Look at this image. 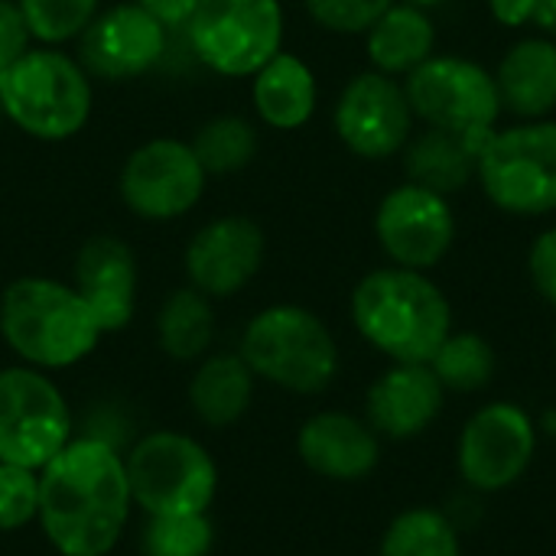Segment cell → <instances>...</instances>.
Returning a JSON list of instances; mask_svg holds the SVG:
<instances>
[{
	"instance_id": "cell-20",
	"label": "cell",
	"mask_w": 556,
	"mask_h": 556,
	"mask_svg": "<svg viewBox=\"0 0 556 556\" xmlns=\"http://www.w3.org/2000/svg\"><path fill=\"white\" fill-rule=\"evenodd\" d=\"M502 111L518 121H544L556 111V39L525 36L495 68Z\"/></svg>"
},
{
	"instance_id": "cell-39",
	"label": "cell",
	"mask_w": 556,
	"mask_h": 556,
	"mask_svg": "<svg viewBox=\"0 0 556 556\" xmlns=\"http://www.w3.org/2000/svg\"><path fill=\"white\" fill-rule=\"evenodd\" d=\"M544 430H551V433H556V414L551 410L547 417H544Z\"/></svg>"
},
{
	"instance_id": "cell-1",
	"label": "cell",
	"mask_w": 556,
	"mask_h": 556,
	"mask_svg": "<svg viewBox=\"0 0 556 556\" xmlns=\"http://www.w3.org/2000/svg\"><path fill=\"white\" fill-rule=\"evenodd\" d=\"M124 456L101 437L72 443L39 469V528L62 556H108L130 521Z\"/></svg>"
},
{
	"instance_id": "cell-23",
	"label": "cell",
	"mask_w": 556,
	"mask_h": 556,
	"mask_svg": "<svg viewBox=\"0 0 556 556\" xmlns=\"http://www.w3.org/2000/svg\"><path fill=\"white\" fill-rule=\"evenodd\" d=\"M479 150H482V143H476V140L427 127L424 134L410 137L404 147L407 182H417V186L433 189L450 199L453 192H463L476 179Z\"/></svg>"
},
{
	"instance_id": "cell-7",
	"label": "cell",
	"mask_w": 556,
	"mask_h": 556,
	"mask_svg": "<svg viewBox=\"0 0 556 556\" xmlns=\"http://www.w3.org/2000/svg\"><path fill=\"white\" fill-rule=\"evenodd\" d=\"M130 498L147 518L208 515L218 492V466L189 433L153 430L124 456Z\"/></svg>"
},
{
	"instance_id": "cell-19",
	"label": "cell",
	"mask_w": 556,
	"mask_h": 556,
	"mask_svg": "<svg viewBox=\"0 0 556 556\" xmlns=\"http://www.w3.org/2000/svg\"><path fill=\"white\" fill-rule=\"evenodd\" d=\"M446 388L430 365H391L365 394V414L378 437L414 440L443 414Z\"/></svg>"
},
{
	"instance_id": "cell-5",
	"label": "cell",
	"mask_w": 556,
	"mask_h": 556,
	"mask_svg": "<svg viewBox=\"0 0 556 556\" xmlns=\"http://www.w3.org/2000/svg\"><path fill=\"white\" fill-rule=\"evenodd\" d=\"M238 355L254 378L290 394H319L339 375V345L329 326L306 306L261 309L241 332Z\"/></svg>"
},
{
	"instance_id": "cell-6",
	"label": "cell",
	"mask_w": 556,
	"mask_h": 556,
	"mask_svg": "<svg viewBox=\"0 0 556 556\" xmlns=\"http://www.w3.org/2000/svg\"><path fill=\"white\" fill-rule=\"evenodd\" d=\"M476 179L505 215L541 218L556 212V121L495 127L479 150Z\"/></svg>"
},
{
	"instance_id": "cell-24",
	"label": "cell",
	"mask_w": 556,
	"mask_h": 556,
	"mask_svg": "<svg viewBox=\"0 0 556 556\" xmlns=\"http://www.w3.org/2000/svg\"><path fill=\"white\" fill-rule=\"evenodd\" d=\"M254 401V371L241 355H208L189 381V404L199 424L225 430L238 424Z\"/></svg>"
},
{
	"instance_id": "cell-38",
	"label": "cell",
	"mask_w": 556,
	"mask_h": 556,
	"mask_svg": "<svg viewBox=\"0 0 556 556\" xmlns=\"http://www.w3.org/2000/svg\"><path fill=\"white\" fill-rule=\"evenodd\" d=\"M407 3H417V7H424V10H430V7H440V3H446V0H407Z\"/></svg>"
},
{
	"instance_id": "cell-11",
	"label": "cell",
	"mask_w": 556,
	"mask_h": 556,
	"mask_svg": "<svg viewBox=\"0 0 556 556\" xmlns=\"http://www.w3.org/2000/svg\"><path fill=\"white\" fill-rule=\"evenodd\" d=\"M534 417L511 401H492L466 420L456 443V466L472 492L492 495L521 482L534 463Z\"/></svg>"
},
{
	"instance_id": "cell-21",
	"label": "cell",
	"mask_w": 556,
	"mask_h": 556,
	"mask_svg": "<svg viewBox=\"0 0 556 556\" xmlns=\"http://www.w3.org/2000/svg\"><path fill=\"white\" fill-rule=\"evenodd\" d=\"M251 101L257 117L274 130H296L316 114V72L293 52H277L251 75Z\"/></svg>"
},
{
	"instance_id": "cell-8",
	"label": "cell",
	"mask_w": 556,
	"mask_h": 556,
	"mask_svg": "<svg viewBox=\"0 0 556 556\" xmlns=\"http://www.w3.org/2000/svg\"><path fill=\"white\" fill-rule=\"evenodd\" d=\"M404 91L417 121L476 143H485L505 114L495 72L466 55L433 52L404 78Z\"/></svg>"
},
{
	"instance_id": "cell-27",
	"label": "cell",
	"mask_w": 556,
	"mask_h": 556,
	"mask_svg": "<svg viewBox=\"0 0 556 556\" xmlns=\"http://www.w3.org/2000/svg\"><path fill=\"white\" fill-rule=\"evenodd\" d=\"M495 349L479 332H450L430 358V368L440 378V384L456 394H476L489 388L495 378Z\"/></svg>"
},
{
	"instance_id": "cell-25",
	"label": "cell",
	"mask_w": 556,
	"mask_h": 556,
	"mask_svg": "<svg viewBox=\"0 0 556 556\" xmlns=\"http://www.w3.org/2000/svg\"><path fill=\"white\" fill-rule=\"evenodd\" d=\"M215 339V309L195 287L173 290L156 313V342L173 362L205 358Z\"/></svg>"
},
{
	"instance_id": "cell-32",
	"label": "cell",
	"mask_w": 556,
	"mask_h": 556,
	"mask_svg": "<svg viewBox=\"0 0 556 556\" xmlns=\"http://www.w3.org/2000/svg\"><path fill=\"white\" fill-rule=\"evenodd\" d=\"M316 26L339 36H365L394 0H303Z\"/></svg>"
},
{
	"instance_id": "cell-34",
	"label": "cell",
	"mask_w": 556,
	"mask_h": 556,
	"mask_svg": "<svg viewBox=\"0 0 556 556\" xmlns=\"http://www.w3.org/2000/svg\"><path fill=\"white\" fill-rule=\"evenodd\" d=\"M33 42V33L23 20V10L16 0H0V72H7Z\"/></svg>"
},
{
	"instance_id": "cell-13",
	"label": "cell",
	"mask_w": 556,
	"mask_h": 556,
	"mask_svg": "<svg viewBox=\"0 0 556 556\" xmlns=\"http://www.w3.org/2000/svg\"><path fill=\"white\" fill-rule=\"evenodd\" d=\"M375 238L394 267L427 274L456 244V212L446 195L401 182L378 202Z\"/></svg>"
},
{
	"instance_id": "cell-31",
	"label": "cell",
	"mask_w": 556,
	"mask_h": 556,
	"mask_svg": "<svg viewBox=\"0 0 556 556\" xmlns=\"http://www.w3.org/2000/svg\"><path fill=\"white\" fill-rule=\"evenodd\" d=\"M39 518V472L0 463V531H23Z\"/></svg>"
},
{
	"instance_id": "cell-33",
	"label": "cell",
	"mask_w": 556,
	"mask_h": 556,
	"mask_svg": "<svg viewBox=\"0 0 556 556\" xmlns=\"http://www.w3.org/2000/svg\"><path fill=\"white\" fill-rule=\"evenodd\" d=\"M528 274L534 290L556 309V225L534 238L528 251Z\"/></svg>"
},
{
	"instance_id": "cell-36",
	"label": "cell",
	"mask_w": 556,
	"mask_h": 556,
	"mask_svg": "<svg viewBox=\"0 0 556 556\" xmlns=\"http://www.w3.org/2000/svg\"><path fill=\"white\" fill-rule=\"evenodd\" d=\"M489 10L502 26H528L534 16V0H489Z\"/></svg>"
},
{
	"instance_id": "cell-10",
	"label": "cell",
	"mask_w": 556,
	"mask_h": 556,
	"mask_svg": "<svg viewBox=\"0 0 556 556\" xmlns=\"http://www.w3.org/2000/svg\"><path fill=\"white\" fill-rule=\"evenodd\" d=\"M72 443V410L59 384L29 365L0 368V463L39 472Z\"/></svg>"
},
{
	"instance_id": "cell-9",
	"label": "cell",
	"mask_w": 556,
	"mask_h": 556,
	"mask_svg": "<svg viewBox=\"0 0 556 556\" xmlns=\"http://www.w3.org/2000/svg\"><path fill=\"white\" fill-rule=\"evenodd\" d=\"M186 39L205 68L251 78L283 49V7L280 0H199Z\"/></svg>"
},
{
	"instance_id": "cell-29",
	"label": "cell",
	"mask_w": 556,
	"mask_h": 556,
	"mask_svg": "<svg viewBox=\"0 0 556 556\" xmlns=\"http://www.w3.org/2000/svg\"><path fill=\"white\" fill-rule=\"evenodd\" d=\"M215 528L208 515H160L147 518L140 554L143 556H208Z\"/></svg>"
},
{
	"instance_id": "cell-35",
	"label": "cell",
	"mask_w": 556,
	"mask_h": 556,
	"mask_svg": "<svg viewBox=\"0 0 556 556\" xmlns=\"http://www.w3.org/2000/svg\"><path fill=\"white\" fill-rule=\"evenodd\" d=\"M150 16H156L166 29H186V23L192 20L199 0H137Z\"/></svg>"
},
{
	"instance_id": "cell-28",
	"label": "cell",
	"mask_w": 556,
	"mask_h": 556,
	"mask_svg": "<svg viewBox=\"0 0 556 556\" xmlns=\"http://www.w3.org/2000/svg\"><path fill=\"white\" fill-rule=\"evenodd\" d=\"M257 147H261L257 127L238 114L212 117L208 124L199 127V134L192 140V150L208 176H225V173L244 169L257 156Z\"/></svg>"
},
{
	"instance_id": "cell-2",
	"label": "cell",
	"mask_w": 556,
	"mask_h": 556,
	"mask_svg": "<svg viewBox=\"0 0 556 556\" xmlns=\"http://www.w3.org/2000/svg\"><path fill=\"white\" fill-rule=\"evenodd\" d=\"M349 309L358 336L394 365H430L453 332L446 293L424 270L394 264L365 274L352 290Z\"/></svg>"
},
{
	"instance_id": "cell-4",
	"label": "cell",
	"mask_w": 556,
	"mask_h": 556,
	"mask_svg": "<svg viewBox=\"0 0 556 556\" xmlns=\"http://www.w3.org/2000/svg\"><path fill=\"white\" fill-rule=\"evenodd\" d=\"M91 101V75L75 55L55 46H33L0 72V111L26 137L46 143L81 134Z\"/></svg>"
},
{
	"instance_id": "cell-12",
	"label": "cell",
	"mask_w": 556,
	"mask_h": 556,
	"mask_svg": "<svg viewBox=\"0 0 556 556\" xmlns=\"http://www.w3.org/2000/svg\"><path fill=\"white\" fill-rule=\"evenodd\" d=\"M208 173L192 143L156 137L137 147L117 176L121 202L147 222H173L189 215L205 195Z\"/></svg>"
},
{
	"instance_id": "cell-16",
	"label": "cell",
	"mask_w": 556,
	"mask_h": 556,
	"mask_svg": "<svg viewBox=\"0 0 556 556\" xmlns=\"http://www.w3.org/2000/svg\"><path fill=\"white\" fill-rule=\"evenodd\" d=\"M166 26L137 0L114 3L78 36V62L88 75L127 81L147 75L166 52Z\"/></svg>"
},
{
	"instance_id": "cell-15",
	"label": "cell",
	"mask_w": 556,
	"mask_h": 556,
	"mask_svg": "<svg viewBox=\"0 0 556 556\" xmlns=\"http://www.w3.org/2000/svg\"><path fill=\"white\" fill-rule=\"evenodd\" d=\"M267 238L264 228L248 215H222L202 225L182 254L189 287L208 300L241 293L264 267Z\"/></svg>"
},
{
	"instance_id": "cell-17",
	"label": "cell",
	"mask_w": 556,
	"mask_h": 556,
	"mask_svg": "<svg viewBox=\"0 0 556 556\" xmlns=\"http://www.w3.org/2000/svg\"><path fill=\"white\" fill-rule=\"evenodd\" d=\"M72 287L94 313L101 332H121L137 309V257L114 235L88 238L75 254Z\"/></svg>"
},
{
	"instance_id": "cell-22",
	"label": "cell",
	"mask_w": 556,
	"mask_h": 556,
	"mask_svg": "<svg viewBox=\"0 0 556 556\" xmlns=\"http://www.w3.org/2000/svg\"><path fill=\"white\" fill-rule=\"evenodd\" d=\"M437 49L433 16L407 0H394L375 26L365 33V52L375 72L391 78H407L417 65H424Z\"/></svg>"
},
{
	"instance_id": "cell-30",
	"label": "cell",
	"mask_w": 556,
	"mask_h": 556,
	"mask_svg": "<svg viewBox=\"0 0 556 556\" xmlns=\"http://www.w3.org/2000/svg\"><path fill=\"white\" fill-rule=\"evenodd\" d=\"M23 10V20L36 42L42 46H62L68 39H78L91 20L101 13V0H16Z\"/></svg>"
},
{
	"instance_id": "cell-3",
	"label": "cell",
	"mask_w": 556,
	"mask_h": 556,
	"mask_svg": "<svg viewBox=\"0 0 556 556\" xmlns=\"http://www.w3.org/2000/svg\"><path fill=\"white\" fill-rule=\"evenodd\" d=\"M0 336L23 365L62 371L85 362L104 332L72 283L20 277L0 293Z\"/></svg>"
},
{
	"instance_id": "cell-26",
	"label": "cell",
	"mask_w": 556,
	"mask_h": 556,
	"mask_svg": "<svg viewBox=\"0 0 556 556\" xmlns=\"http://www.w3.org/2000/svg\"><path fill=\"white\" fill-rule=\"evenodd\" d=\"M378 556H463L459 528L440 508H407L384 528Z\"/></svg>"
},
{
	"instance_id": "cell-18",
	"label": "cell",
	"mask_w": 556,
	"mask_h": 556,
	"mask_svg": "<svg viewBox=\"0 0 556 556\" xmlns=\"http://www.w3.org/2000/svg\"><path fill=\"white\" fill-rule=\"evenodd\" d=\"M303 466L329 482H362L381 463V437L368 420L342 410L313 414L296 433Z\"/></svg>"
},
{
	"instance_id": "cell-37",
	"label": "cell",
	"mask_w": 556,
	"mask_h": 556,
	"mask_svg": "<svg viewBox=\"0 0 556 556\" xmlns=\"http://www.w3.org/2000/svg\"><path fill=\"white\" fill-rule=\"evenodd\" d=\"M531 23L544 33L556 39V0H534V16Z\"/></svg>"
},
{
	"instance_id": "cell-14",
	"label": "cell",
	"mask_w": 556,
	"mask_h": 556,
	"mask_svg": "<svg viewBox=\"0 0 556 556\" xmlns=\"http://www.w3.org/2000/svg\"><path fill=\"white\" fill-rule=\"evenodd\" d=\"M414 111L404 91V81L384 72L355 75L332 111V124L349 153L362 160L397 156L414 137Z\"/></svg>"
}]
</instances>
